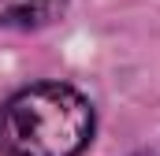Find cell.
I'll return each instance as SVG.
<instances>
[{
	"label": "cell",
	"instance_id": "2",
	"mask_svg": "<svg viewBox=\"0 0 160 156\" xmlns=\"http://www.w3.org/2000/svg\"><path fill=\"white\" fill-rule=\"evenodd\" d=\"M67 11V0H0L4 30H41Z\"/></svg>",
	"mask_w": 160,
	"mask_h": 156
},
{
	"label": "cell",
	"instance_id": "3",
	"mask_svg": "<svg viewBox=\"0 0 160 156\" xmlns=\"http://www.w3.org/2000/svg\"><path fill=\"white\" fill-rule=\"evenodd\" d=\"M138 156H160V153H138Z\"/></svg>",
	"mask_w": 160,
	"mask_h": 156
},
{
	"label": "cell",
	"instance_id": "1",
	"mask_svg": "<svg viewBox=\"0 0 160 156\" xmlns=\"http://www.w3.org/2000/svg\"><path fill=\"white\" fill-rule=\"evenodd\" d=\"M93 123V104L75 85H26L0 104V156H78Z\"/></svg>",
	"mask_w": 160,
	"mask_h": 156
}]
</instances>
